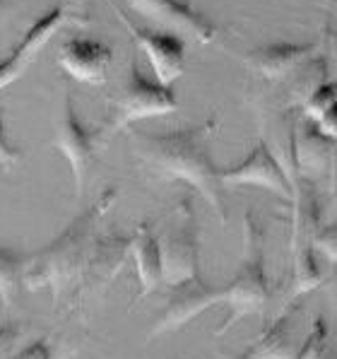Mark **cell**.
<instances>
[{
    "label": "cell",
    "instance_id": "1",
    "mask_svg": "<svg viewBox=\"0 0 337 359\" xmlns=\"http://www.w3.org/2000/svg\"><path fill=\"white\" fill-rule=\"evenodd\" d=\"M217 118H207L198 126H188L169 133H145L128 128L137 162L142 164L154 179L181 181L198 191L207 201V205L217 212L219 222H226L224 205V184L219 167L207 152L209 137L217 130Z\"/></svg>",
    "mask_w": 337,
    "mask_h": 359
},
{
    "label": "cell",
    "instance_id": "2",
    "mask_svg": "<svg viewBox=\"0 0 337 359\" xmlns=\"http://www.w3.org/2000/svg\"><path fill=\"white\" fill-rule=\"evenodd\" d=\"M116 198H118L116 189L104 191L102 198L87 212L75 217L51 244L32 253L25 275L27 290H41V287L51 290L56 309L65 297L82 294L87 290L94 256L99 248V219L114 208Z\"/></svg>",
    "mask_w": 337,
    "mask_h": 359
},
{
    "label": "cell",
    "instance_id": "3",
    "mask_svg": "<svg viewBox=\"0 0 337 359\" xmlns=\"http://www.w3.org/2000/svg\"><path fill=\"white\" fill-rule=\"evenodd\" d=\"M222 290L224 304L229 306V316L214 330L217 338H222L226 330L236 321H241V318L263 313L268 309L270 299H273V287H270V278L265 273L263 229L256 224L251 212L244 217V248H241L239 270L231 278V283L224 285Z\"/></svg>",
    "mask_w": 337,
    "mask_h": 359
},
{
    "label": "cell",
    "instance_id": "4",
    "mask_svg": "<svg viewBox=\"0 0 337 359\" xmlns=\"http://www.w3.org/2000/svg\"><path fill=\"white\" fill-rule=\"evenodd\" d=\"M291 297H303L323 283V270L316 258L320 203L316 184L308 176H296L291 181Z\"/></svg>",
    "mask_w": 337,
    "mask_h": 359
},
{
    "label": "cell",
    "instance_id": "5",
    "mask_svg": "<svg viewBox=\"0 0 337 359\" xmlns=\"http://www.w3.org/2000/svg\"><path fill=\"white\" fill-rule=\"evenodd\" d=\"M106 121L99 126L104 140H109L118 130L130 128L135 121L174 114L179 109V99L174 95V87L162 85L159 80H147L140 73L137 60L130 58L121 85L106 97Z\"/></svg>",
    "mask_w": 337,
    "mask_h": 359
},
{
    "label": "cell",
    "instance_id": "6",
    "mask_svg": "<svg viewBox=\"0 0 337 359\" xmlns=\"http://www.w3.org/2000/svg\"><path fill=\"white\" fill-rule=\"evenodd\" d=\"M164 258V285L174 287L200 278V224L193 212L191 196H184L171 210L167 227L159 234Z\"/></svg>",
    "mask_w": 337,
    "mask_h": 359
},
{
    "label": "cell",
    "instance_id": "7",
    "mask_svg": "<svg viewBox=\"0 0 337 359\" xmlns=\"http://www.w3.org/2000/svg\"><path fill=\"white\" fill-rule=\"evenodd\" d=\"M56 150L68 159L70 171H73V181H75V198H82L85 193V181L90 176V169L97 159L99 147L104 145L102 130L94 128L90 130L85 123L80 121L75 107H73V97L70 92L63 95V107L53 126V142Z\"/></svg>",
    "mask_w": 337,
    "mask_h": 359
},
{
    "label": "cell",
    "instance_id": "8",
    "mask_svg": "<svg viewBox=\"0 0 337 359\" xmlns=\"http://www.w3.org/2000/svg\"><path fill=\"white\" fill-rule=\"evenodd\" d=\"M85 22L87 15L70 8V5H56L51 13H46L41 20H36L25 34V39L18 43V48L10 53V58L0 60V90L10 87L15 80H20L27 73L60 29L85 25Z\"/></svg>",
    "mask_w": 337,
    "mask_h": 359
},
{
    "label": "cell",
    "instance_id": "9",
    "mask_svg": "<svg viewBox=\"0 0 337 359\" xmlns=\"http://www.w3.org/2000/svg\"><path fill=\"white\" fill-rule=\"evenodd\" d=\"M118 18L121 25L128 29V34L135 39V43L147 53L152 63V70L157 75V80L162 85L171 87L186 70V43L179 34H171V32L162 29H150V27H140L135 25L114 0H109Z\"/></svg>",
    "mask_w": 337,
    "mask_h": 359
},
{
    "label": "cell",
    "instance_id": "10",
    "mask_svg": "<svg viewBox=\"0 0 337 359\" xmlns=\"http://www.w3.org/2000/svg\"><path fill=\"white\" fill-rule=\"evenodd\" d=\"M214 304H224V290L222 287H209L200 278L186 280L181 285H174L159 311L157 321L150 330V340L169 335L174 330H181L193 318H198L202 311H207Z\"/></svg>",
    "mask_w": 337,
    "mask_h": 359
},
{
    "label": "cell",
    "instance_id": "11",
    "mask_svg": "<svg viewBox=\"0 0 337 359\" xmlns=\"http://www.w3.org/2000/svg\"><path fill=\"white\" fill-rule=\"evenodd\" d=\"M125 3L132 8V13L181 39H191L195 43H212L217 39V27L202 18L191 3H179V0H125Z\"/></svg>",
    "mask_w": 337,
    "mask_h": 359
},
{
    "label": "cell",
    "instance_id": "12",
    "mask_svg": "<svg viewBox=\"0 0 337 359\" xmlns=\"http://www.w3.org/2000/svg\"><path fill=\"white\" fill-rule=\"evenodd\" d=\"M224 186H258V189H268L277 193L280 198L291 203L294 191H291L289 176H287L284 167L280 164L277 154L270 150L265 140L258 142L244 162L234 164V167L219 169Z\"/></svg>",
    "mask_w": 337,
    "mask_h": 359
},
{
    "label": "cell",
    "instance_id": "13",
    "mask_svg": "<svg viewBox=\"0 0 337 359\" xmlns=\"http://www.w3.org/2000/svg\"><path fill=\"white\" fill-rule=\"evenodd\" d=\"M111 60V46L90 36H70L68 41H63V46L58 51L60 68L70 77H75L77 82L92 87H99L106 82Z\"/></svg>",
    "mask_w": 337,
    "mask_h": 359
},
{
    "label": "cell",
    "instance_id": "14",
    "mask_svg": "<svg viewBox=\"0 0 337 359\" xmlns=\"http://www.w3.org/2000/svg\"><path fill=\"white\" fill-rule=\"evenodd\" d=\"M318 58L316 43H268L248 51L244 56V63L253 70L265 85H273L284 77L294 75L306 63Z\"/></svg>",
    "mask_w": 337,
    "mask_h": 359
},
{
    "label": "cell",
    "instance_id": "15",
    "mask_svg": "<svg viewBox=\"0 0 337 359\" xmlns=\"http://www.w3.org/2000/svg\"><path fill=\"white\" fill-rule=\"evenodd\" d=\"M296 316L299 304L287 306L236 359H294L301 347L296 340Z\"/></svg>",
    "mask_w": 337,
    "mask_h": 359
},
{
    "label": "cell",
    "instance_id": "16",
    "mask_svg": "<svg viewBox=\"0 0 337 359\" xmlns=\"http://www.w3.org/2000/svg\"><path fill=\"white\" fill-rule=\"evenodd\" d=\"M132 261H135L137 270V299H145L152 292H157L164 285V258L162 246H159V236L152 231L150 222H140L135 227V234L130 236L128 246Z\"/></svg>",
    "mask_w": 337,
    "mask_h": 359
},
{
    "label": "cell",
    "instance_id": "17",
    "mask_svg": "<svg viewBox=\"0 0 337 359\" xmlns=\"http://www.w3.org/2000/svg\"><path fill=\"white\" fill-rule=\"evenodd\" d=\"M303 116L313 121L325 135L337 140V82L325 80L303 104Z\"/></svg>",
    "mask_w": 337,
    "mask_h": 359
},
{
    "label": "cell",
    "instance_id": "18",
    "mask_svg": "<svg viewBox=\"0 0 337 359\" xmlns=\"http://www.w3.org/2000/svg\"><path fill=\"white\" fill-rule=\"evenodd\" d=\"M29 258L25 253H18L13 248L0 246V302L5 309H10L18 302V294L25 287V275L29 268Z\"/></svg>",
    "mask_w": 337,
    "mask_h": 359
},
{
    "label": "cell",
    "instance_id": "19",
    "mask_svg": "<svg viewBox=\"0 0 337 359\" xmlns=\"http://www.w3.org/2000/svg\"><path fill=\"white\" fill-rule=\"evenodd\" d=\"M294 359H337V345L333 342L325 318H313L311 330Z\"/></svg>",
    "mask_w": 337,
    "mask_h": 359
},
{
    "label": "cell",
    "instance_id": "20",
    "mask_svg": "<svg viewBox=\"0 0 337 359\" xmlns=\"http://www.w3.org/2000/svg\"><path fill=\"white\" fill-rule=\"evenodd\" d=\"M27 325L5 321L0 325V359H13L25 347Z\"/></svg>",
    "mask_w": 337,
    "mask_h": 359
},
{
    "label": "cell",
    "instance_id": "21",
    "mask_svg": "<svg viewBox=\"0 0 337 359\" xmlns=\"http://www.w3.org/2000/svg\"><path fill=\"white\" fill-rule=\"evenodd\" d=\"M13 359H65V355H60L46 338H39V340L22 347Z\"/></svg>",
    "mask_w": 337,
    "mask_h": 359
},
{
    "label": "cell",
    "instance_id": "22",
    "mask_svg": "<svg viewBox=\"0 0 337 359\" xmlns=\"http://www.w3.org/2000/svg\"><path fill=\"white\" fill-rule=\"evenodd\" d=\"M316 248H318V253H323L330 263H337V219L320 227Z\"/></svg>",
    "mask_w": 337,
    "mask_h": 359
},
{
    "label": "cell",
    "instance_id": "23",
    "mask_svg": "<svg viewBox=\"0 0 337 359\" xmlns=\"http://www.w3.org/2000/svg\"><path fill=\"white\" fill-rule=\"evenodd\" d=\"M22 154L20 150H15L13 142L8 137V130H5V123H3V116H0V167L3 169H15L20 164Z\"/></svg>",
    "mask_w": 337,
    "mask_h": 359
},
{
    "label": "cell",
    "instance_id": "24",
    "mask_svg": "<svg viewBox=\"0 0 337 359\" xmlns=\"http://www.w3.org/2000/svg\"><path fill=\"white\" fill-rule=\"evenodd\" d=\"M325 46H328L330 60H333V68L337 73V34H333V32H325Z\"/></svg>",
    "mask_w": 337,
    "mask_h": 359
},
{
    "label": "cell",
    "instance_id": "25",
    "mask_svg": "<svg viewBox=\"0 0 337 359\" xmlns=\"http://www.w3.org/2000/svg\"><path fill=\"white\" fill-rule=\"evenodd\" d=\"M328 297H330V306L335 313V333H337V275H333L328 283Z\"/></svg>",
    "mask_w": 337,
    "mask_h": 359
},
{
    "label": "cell",
    "instance_id": "26",
    "mask_svg": "<svg viewBox=\"0 0 337 359\" xmlns=\"http://www.w3.org/2000/svg\"><path fill=\"white\" fill-rule=\"evenodd\" d=\"M333 179H335V184H333V212L337 215V167L333 171Z\"/></svg>",
    "mask_w": 337,
    "mask_h": 359
},
{
    "label": "cell",
    "instance_id": "27",
    "mask_svg": "<svg viewBox=\"0 0 337 359\" xmlns=\"http://www.w3.org/2000/svg\"><path fill=\"white\" fill-rule=\"evenodd\" d=\"M5 13H8V3H5V0H0V20L5 18Z\"/></svg>",
    "mask_w": 337,
    "mask_h": 359
},
{
    "label": "cell",
    "instance_id": "28",
    "mask_svg": "<svg viewBox=\"0 0 337 359\" xmlns=\"http://www.w3.org/2000/svg\"><path fill=\"white\" fill-rule=\"evenodd\" d=\"M188 3H191V5H193V8H195V10H198V3H200V0H188Z\"/></svg>",
    "mask_w": 337,
    "mask_h": 359
}]
</instances>
